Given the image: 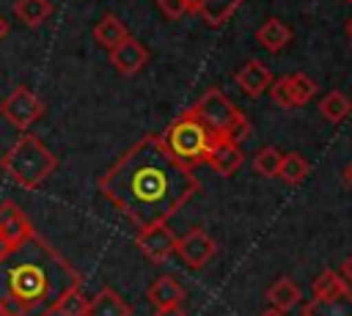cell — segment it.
<instances>
[{"label": "cell", "instance_id": "27", "mask_svg": "<svg viewBox=\"0 0 352 316\" xmlns=\"http://www.w3.org/2000/svg\"><path fill=\"white\" fill-rule=\"evenodd\" d=\"M289 77H292V88H294L297 104H305V102L316 93V82H314L308 74H302V71H294V74H289Z\"/></svg>", "mask_w": 352, "mask_h": 316}, {"label": "cell", "instance_id": "5", "mask_svg": "<svg viewBox=\"0 0 352 316\" xmlns=\"http://www.w3.org/2000/svg\"><path fill=\"white\" fill-rule=\"evenodd\" d=\"M217 135H212L204 124H198L190 113H182L165 132H162V140L168 146V151L182 159L184 165L195 168V165H204L206 162V154L212 148Z\"/></svg>", "mask_w": 352, "mask_h": 316}, {"label": "cell", "instance_id": "23", "mask_svg": "<svg viewBox=\"0 0 352 316\" xmlns=\"http://www.w3.org/2000/svg\"><path fill=\"white\" fill-rule=\"evenodd\" d=\"M308 170H311V165L300 154H283L280 168H278V179H283L286 184H300L308 176Z\"/></svg>", "mask_w": 352, "mask_h": 316}, {"label": "cell", "instance_id": "22", "mask_svg": "<svg viewBox=\"0 0 352 316\" xmlns=\"http://www.w3.org/2000/svg\"><path fill=\"white\" fill-rule=\"evenodd\" d=\"M349 110H352V102L341 93V91H330L322 102H319V113L330 121V124H338V121H344L346 115H349Z\"/></svg>", "mask_w": 352, "mask_h": 316}, {"label": "cell", "instance_id": "28", "mask_svg": "<svg viewBox=\"0 0 352 316\" xmlns=\"http://www.w3.org/2000/svg\"><path fill=\"white\" fill-rule=\"evenodd\" d=\"M157 5H160V11H162L168 19H179V16H184V14L190 11L187 0H157Z\"/></svg>", "mask_w": 352, "mask_h": 316}, {"label": "cell", "instance_id": "1", "mask_svg": "<svg viewBox=\"0 0 352 316\" xmlns=\"http://www.w3.org/2000/svg\"><path fill=\"white\" fill-rule=\"evenodd\" d=\"M99 192L132 225L146 228L168 223L201 192V181L168 151L162 135H143L99 176Z\"/></svg>", "mask_w": 352, "mask_h": 316}, {"label": "cell", "instance_id": "18", "mask_svg": "<svg viewBox=\"0 0 352 316\" xmlns=\"http://www.w3.org/2000/svg\"><path fill=\"white\" fill-rule=\"evenodd\" d=\"M146 297H148V302H151L154 308H162V305H173V302H182V300H184V289L176 283V278H170V275H162V278H157V280L148 286Z\"/></svg>", "mask_w": 352, "mask_h": 316}, {"label": "cell", "instance_id": "11", "mask_svg": "<svg viewBox=\"0 0 352 316\" xmlns=\"http://www.w3.org/2000/svg\"><path fill=\"white\" fill-rule=\"evenodd\" d=\"M302 316H352V289H341L327 297H314L305 308Z\"/></svg>", "mask_w": 352, "mask_h": 316}, {"label": "cell", "instance_id": "16", "mask_svg": "<svg viewBox=\"0 0 352 316\" xmlns=\"http://www.w3.org/2000/svg\"><path fill=\"white\" fill-rule=\"evenodd\" d=\"M256 38H258V44H261L264 49H270V52H280V49L292 41V30H289V25H286L283 19L272 16V19H267V22L256 30Z\"/></svg>", "mask_w": 352, "mask_h": 316}, {"label": "cell", "instance_id": "26", "mask_svg": "<svg viewBox=\"0 0 352 316\" xmlns=\"http://www.w3.org/2000/svg\"><path fill=\"white\" fill-rule=\"evenodd\" d=\"M341 289H346V280H344L338 272H333V269H324V272L314 280V297H327V294H336V291H341Z\"/></svg>", "mask_w": 352, "mask_h": 316}, {"label": "cell", "instance_id": "2", "mask_svg": "<svg viewBox=\"0 0 352 316\" xmlns=\"http://www.w3.org/2000/svg\"><path fill=\"white\" fill-rule=\"evenodd\" d=\"M77 283L66 256L30 231L0 256V316H55V302Z\"/></svg>", "mask_w": 352, "mask_h": 316}, {"label": "cell", "instance_id": "6", "mask_svg": "<svg viewBox=\"0 0 352 316\" xmlns=\"http://www.w3.org/2000/svg\"><path fill=\"white\" fill-rule=\"evenodd\" d=\"M44 110H47L44 99H41L36 91H30L28 85H16V88L0 102V115L6 118V124H11V126L19 129V132H28V129L44 115Z\"/></svg>", "mask_w": 352, "mask_h": 316}, {"label": "cell", "instance_id": "9", "mask_svg": "<svg viewBox=\"0 0 352 316\" xmlns=\"http://www.w3.org/2000/svg\"><path fill=\"white\" fill-rule=\"evenodd\" d=\"M110 63H113L124 77H132V74H138V71L148 63V49H146L135 36H126V38H121V41L110 49Z\"/></svg>", "mask_w": 352, "mask_h": 316}, {"label": "cell", "instance_id": "31", "mask_svg": "<svg viewBox=\"0 0 352 316\" xmlns=\"http://www.w3.org/2000/svg\"><path fill=\"white\" fill-rule=\"evenodd\" d=\"M261 316H286V313H283V311H278V308H270V311H264Z\"/></svg>", "mask_w": 352, "mask_h": 316}, {"label": "cell", "instance_id": "33", "mask_svg": "<svg viewBox=\"0 0 352 316\" xmlns=\"http://www.w3.org/2000/svg\"><path fill=\"white\" fill-rule=\"evenodd\" d=\"M346 36H349V41H352V19L346 22Z\"/></svg>", "mask_w": 352, "mask_h": 316}, {"label": "cell", "instance_id": "15", "mask_svg": "<svg viewBox=\"0 0 352 316\" xmlns=\"http://www.w3.org/2000/svg\"><path fill=\"white\" fill-rule=\"evenodd\" d=\"M30 231H33V223L28 220V214L14 201H3L0 203V234L8 236L11 242H19Z\"/></svg>", "mask_w": 352, "mask_h": 316}, {"label": "cell", "instance_id": "14", "mask_svg": "<svg viewBox=\"0 0 352 316\" xmlns=\"http://www.w3.org/2000/svg\"><path fill=\"white\" fill-rule=\"evenodd\" d=\"M236 82H239V88L248 93V96H261L267 88H270V82H272V74H270V69L261 63V60H256V58H250L239 71H236Z\"/></svg>", "mask_w": 352, "mask_h": 316}, {"label": "cell", "instance_id": "13", "mask_svg": "<svg viewBox=\"0 0 352 316\" xmlns=\"http://www.w3.org/2000/svg\"><path fill=\"white\" fill-rule=\"evenodd\" d=\"M190 11L198 14L206 25L217 27L234 16V11L242 5V0H187Z\"/></svg>", "mask_w": 352, "mask_h": 316}, {"label": "cell", "instance_id": "19", "mask_svg": "<svg viewBox=\"0 0 352 316\" xmlns=\"http://www.w3.org/2000/svg\"><path fill=\"white\" fill-rule=\"evenodd\" d=\"M129 33H126V25L116 16V14H104L96 25H94V38H96V44L99 47H104L107 52L121 41V38H126Z\"/></svg>", "mask_w": 352, "mask_h": 316}, {"label": "cell", "instance_id": "30", "mask_svg": "<svg viewBox=\"0 0 352 316\" xmlns=\"http://www.w3.org/2000/svg\"><path fill=\"white\" fill-rule=\"evenodd\" d=\"M6 33H8V22H6L3 16H0V41L6 38Z\"/></svg>", "mask_w": 352, "mask_h": 316}, {"label": "cell", "instance_id": "25", "mask_svg": "<svg viewBox=\"0 0 352 316\" xmlns=\"http://www.w3.org/2000/svg\"><path fill=\"white\" fill-rule=\"evenodd\" d=\"M267 91H270V96H272V102H275L278 107H286V110L300 107V104H297V96H294V88H292V77H289V74H283V77L272 80Z\"/></svg>", "mask_w": 352, "mask_h": 316}, {"label": "cell", "instance_id": "29", "mask_svg": "<svg viewBox=\"0 0 352 316\" xmlns=\"http://www.w3.org/2000/svg\"><path fill=\"white\" fill-rule=\"evenodd\" d=\"M154 316H187V311L182 308V302H173V305H162V308H157Z\"/></svg>", "mask_w": 352, "mask_h": 316}, {"label": "cell", "instance_id": "17", "mask_svg": "<svg viewBox=\"0 0 352 316\" xmlns=\"http://www.w3.org/2000/svg\"><path fill=\"white\" fill-rule=\"evenodd\" d=\"M14 16L25 27H41L52 16V3L50 0H16L14 3Z\"/></svg>", "mask_w": 352, "mask_h": 316}, {"label": "cell", "instance_id": "34", "mask_svg": "<svg viewBox=\"0 0 352 316\" xmlns=\"http://www.w3.org/2000/svg\"><path fill=\"white\" fill-rule=\"evenodd\" d=\"M349 3H352V0H349Z\"/></svg>", "mask_w": 352, "mask_h": 316}, {"label": "cell", "instance_id": "3", "mask_svg": "<svg viewBox=\"0 0 352 316\" xmlns=\"http://www.w3.org/2000/svg\"><path fill=\"white\" fill-rule=\"evenodd\" d=\"M0 170L11 181H16L22 190H36L58 170V157L36 135L22 132L16 143L8 151H3Z\"/></svg>", "mask_w": 352, "mask_h": 316}, {"label": "cell", "instance_id": "10", "mask_svg": "<svg viewBox=\"0 0 352 316\" xmlns=\"http://www.w3.org/2000/svg\"><path fill=\"white\" fill-rule=\"evenodd\" d=\"M206 165H212L220 176H234L245 165L242 146L228 140V137H214V143H212V148L206 154Z\"/></svg>", "mask_w": 352, "mask_h": 316}, {"label": "cell", "instance_id": "20", "mask_svg": "<svg viewBox=\"0 0 352 316\" xmlns=\"http://www.w3.org/2000/svg\"><path fill=\"white\" fill-rule=\"evenodd\" d=\"M300 286L294 283V280H289V278H280V280H275L272 286H270V291H267V300H270V305L272 308H278V311H292L297 302H300Z\"/></svg>", "mask_w": 352, "mask_h": 316}, {"label": "cell", "instance_id": "24", "mask_svg": "<svg viewBox=\"0 0 352 316\" xmlns=\"http://www.w3.org/2000/svg\"><path fill=\"white\" fill-rule=\"evenodd\" d=\"M280 159H283L280 148H275V146H264V148H258V151H256V157H253V168H256V173H258V176L272 179V176H278Z\"/></svg>", "mask_w": 352, "mask_h": 316}, {"label": "cell", "instance_id": "4", "mask_svg": "<svg viewBox=\"0 0 352 316\" xmlns=\"http://www.w3.org/2000/svg\"><path fill=\"white\" fill-rule=\"evenodd\" d=\"M184 113H190L198 124H204L212 135H217V137H228V140H234V143H242L248 135H250V121L242 115V110H236L234 107V102L223 93V91H217V88H209L190 110H184Z\"/></svg>", "mask_w": 352, "mask_h": 316}, {"label": "cell", "instance_id": "7", "mask_svg": "<svg viewBox=\"0 0 352 316\" xmlns=\"http://www.w3.org/2000/svg\"><path fill=\"white\" fill-rule=\"evenodd\" d=\"M176 234L170 231L168 223H154V225H146V228H138V236H135V245L138 250L151 258L154 264L157 261H165L170 253H176Z\"/></svg>", "mask_w": 352, "mask_h": 316}, {"label": "cell", "instance_id": "32", "mask_svg": "<svg viewBox=\"0 0 352 316\" xmlns=\"http://www.w3.org/2000/svg\"><path fill=\"white\" fill-rule=\"evenodd\" d=\"M346 184L352 187V162H349V168H346Z\"/></svg>", "mask_w": 352, "mask_h": 316}, {"label": "cell", "instance_id": "8", "mask_svg": "<svg viewBox=\"0 0 352 316\" xmlns=\"http://www.w3.org/2000/svg\"><path fill=\"white\" fill-rule=\"evenodd\" d=\"M176 253L179 258L187 264V267H204L209 264V258L214 256V239L201 231V228H192L190 234H184L182 239H176Z\"/></svg>", "mask_w": 352, "mask_h": 316}, {"label": "cell", "instance_id": "21", "mask_svg": "<svg viewBox=\"0 0 352 316\" xmlns=\"http://www.w3.org/2000/svg\"><path fill=\"white\" fill-rule=\"evenodd\" d=\"M85 305L88 297L82 294V283H77L60 294V300L55 302V316H85Z\"/></svg>", "mask_w": 352, "mask_h": 316}, {"label": "cell", "instance_id": "12", "mask_svg": "<svg viewBox=\"0 0 352 316\" xmlns=\"http://www.w3.org/2000/svg\"><path fill=\"white\" fill-rule=\"evenodd\" d=\"M85 316H132V305L121 294H116L110 286H104L88 300Z\"/></svg>", "mask_w": 352, "mask_h": 316}]
</instances>
